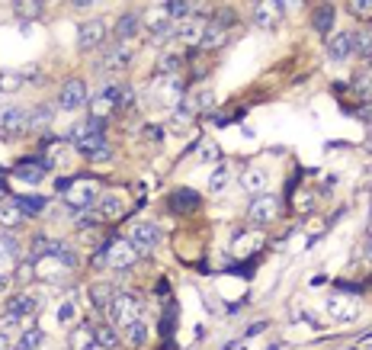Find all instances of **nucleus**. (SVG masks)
<instances>
[{
  "mask_svg": "<svg viewBox=\"0 0 372 350\" xmlns=\"http://www.w3.org/2000/svg\"><path fill=\"white\" fill-rule=\"evenodd\" d=\"M99 196H103V193H99V183L93 180V177H77V180L68 183V190H64V203H68L71 209H77V213L93 209Z\"/></svg>",
  "mask_w": 372,
  "mask_h": 350,
  "instance_id": "1",
  "label": "nucleus"
},
{
  "mask_svg": "<svg viewBox=\"0 0 372 350\" xmlns=\"http://www.w3.org/2000/svg\"><path fill=\"white\" fill-rule=\"evenodd\" d=\"M109 321H113L116 328H129L135 318H142V302H138L135 296H129V292H122V296L113 299V305H109Z\"/></svg>",
  "mask_w": 372,
  "mask_h": 350,
  "instance_id": "2",
  "label": "nucleus"
},
{
  "mask_svg": "<svg viewBox=\"0 0 372 350\" xmlns=\"http://www.w3.org/2000/svg\"><path fill=\"white\" fill-rule=\"evenodd\" d=\"M125 241H129L138 254L154 251L160 244V225H154V222H135L129 229V238H125Z\"/></svg>",
  "mask_w": 372,
  "mask_h": 350,
  "instance_id": "3",
  "label": "nucleus"
},
{
  "mask_svg": "<svg viewBox=\"0 0 372 350\" xmlns=\"http://www.w3.org/2000/svg\"><path fill=\"white\" fill-rule=\"evenodd\" d=\"M103 260H106L109 270H116V274H125L129 267H135L138 251L132 248L129 241H113V244H106V251H103Z\"/></svg>",
  "mask_w": 372,
  "mask_h": 350,
  "instance_id": "4",
  "label": "nucleus"
},
{
  "mask_svg": "<svg viewBox=\"0 0 372 350\" xmlns=\"http://www.w3.org/2000/svg\"><path fill=\"white\" fill-rule=\"evenodd\" d=\"M280 219V199L273 193H263V196H254L251 209H247V222L251 225H270V222Z\"/></svg>",
  "mask_w": 372,
  "mask_h": 350,
  "instance_id": "5",
  "label": "nucleus"
},
{
  "mask_svg": "<svg viewBox=\"0 0 372 350\" xmlns=\"http://www.w3.org/2000/svg\"><path fill=\"white\" fill-rule=\"evenodd\" d=\"M71 142H74L77 152L87 154V158H93V161L109 158V142H106V135H103V132H93V135H74Z\"/></svg>",
  "mask_w": 372,
  "mask_h": 350,
  "instance_id": "6",
  "label": "nucleus"
},
{
  "mask_svg": "<svg viewBox=\"0 0 372 350\" xmlns=\"http://www.w3.org/2000/svg\"><path fill=\"white\" fill-rule=\"evenodd\" d=\"M29 129V109L7 107L0 113V135H23Z\"/></svg>",
  "mask_w": 372,
  "mask_h": 350,
  "instance_id": "7",
  "label": "nucleus"
},
{
  "mask_svg": "<svg viewBox=\"0 0 372 350\" xmlns=\"http://www.w3.org/2000/svg\"><path fill=\"white\" fill-rule=\"evenodd\" d=\"M154 100L158 103H180L183 100V77L180 74H170V77H158L154 81Z\"/></svg>",
  "mask_w": 372,
  "mask_h": 350,
  "instance_id": "8",
  "label": "nucleus"
},
{
  "mask_svg": "<svg viewBox=\"0 0 372 350\" xmlns=\"http://www.w3.org/2000/svg\"><path fill=\"white\" fill-rule=\"evenodd\" d=\"M90 100V90H87L84 81H68L58 93V107L61 109H81Z\"/></svg>",
  "mask_w": 372,
  "mask_h": 350,
  "instance_id": "9",
  "label": "nucleus"
},
{
  "mask_svg": "<svg viewBox=\"0 0 372 350\" xmlns=\"http://www.w3.org/2000/svg\"><path fill=\"white\" fill-rule=\"evenodd\" d=\"M93 215L103 222H116L125 215V199L119 196V193H103V196L97 199V206H93Z\"/></svg>",
  "mask_w": 372,
  "mask_h": 350,
  "instance_id": "10",
  "label": "nucleus"
},
{
  "mask_svg": "<svg viewBox=\"0 0 372 350\" xmlns=\"http://www.w3.org/2000/svg\"><path fill=\"white\" fill-rule=\"evenodd\" d=\"M106 42V23L103 20H90V23L81 26V32H77V46L84 48V52H93V48H99Z\"/></svg>",
  "mask_w": 372,
  "mask_h": 350,
  "instance_id": "11",
  "label": "nucleus"
},
{
  "mask_svg": "<svg viewBox=\"0 0 372 350\" xmlns=\"http://www.w3.org/2000/svg\"><path fill=\"white\" fill-rule=\"evenodd\" d=\"M39 309H42V296H39V292H16L7 302V312L20 315V318H32Z\"/></svg>",
  "mask_w": 372,
  "mask_h": 350,
  "instance_id": "12",
  "label": "nucleus"
},
{
  "mask_svg": "<svg viewBox=\"0 0 372 350\" xmlns=\"http://www.w3.org/2000/svg\"><path fill=\"white\" fill-rule=\"evenodd\" d=\"M205 26H209V23H205L202 16H190V20H183V23H177L174 39H180L183 46H199V42H202Z\"/></svg>",
  "mask_w": 372,
  "mask_h": 350,
  "instance_id": "13",
  "label": "nucleus"
},
{
  "mask_svg": "<svg viewBox=\"0 0 372 350\" xmlns=\"http://www.w3.org/2000/svg\"><path fill=\"white\" fill-rule=\"evenodd\" d=\"M132 61H135V48L116 42V46L106 52V58H103V68H106V71H125Z\"/></svg>",
  "mask_w": 372,
  "mask_h": 350,
  "instance_id": "14",
  "label": "nucleus"
},
{
  "mask_svg": "<svg viewBox=\"0 0 372 350\" xmlns=\"http://www.w3.org/2000/svg\"><path fill=\"white\" fill-rule=\"evenodd\" d=\"M23 219H29V215L23 213L20 199H16V196H4V199H0V225H4V229H16Z\"/></svg>",
  "mask_w": 372,
  "mask_h": 350,
  "instance_id": "15",
  "label": "nucleus"
},
{
  "mask_svg": "<svg viewBox=\"0 0 372 350\" xmlns=\"http://www.w3.org/2000/svg\"><path fill=\"white\" fill-rule=\"evenodd\" d=\"M241 187L247 193H254V196H263L266 187H270V170L266 168H247L241 174Z\"/></svg>",
  "mask_w": 372,
  "mask_h": 350,
  "instance_id": "16",
  "label": "nucleus"
},
{
  "mask_svg": "<svg viewBox=\"0 0 372 350\" xmlns=\"http://www.w3.org/2000/svg\"><path fill=\"white\" fill-rule=\"evenodd\" d=\"M353 55V32H334L327 39V58L331 61H347Z\"/></svg>",
  "mask_w": 372,
  "mask_h": 350,
  "instance_id": "17",
  "label": "nucleus"
},
{
  "mask_svg": "<svg viewBox=\"0 0 372 350\" xmlns=\"http://www.w3.org/2000/svg\"><path fill=\"white\" fill-rule=\"evenodd\" d=\"M138 29H142V13H135V10L122 13V16H119V23H116V42L129 46V39H135Z\"/></svg>",
  "mask_w": 372,
  "mask_h": 350,
  "instance_id": "18",
  "label": "nucleus"
},
{
  "mask_svg": "<svg viewBox=\"0 0 372 350\" xmlns=\"http://www.w3.org/2000/svg\"><path fill=\"white\" fill-rule=\"evenodd\" d=\"M48 174V168L42 164V161H20L13 168V177L16 180H23V183H42Z\"/></svg>",
  "mask_w": 372,
  "mask_h": 350,
  "instance_id": "19",
  "label": "nucleus"
},
{
  "mask_svg": "<svg viewBox=\"0 0 372 350\" xmlns=\"http://www.w3.org/2000/svg\"><path fill=\"white\" fill-rule=\"evenodd\" d=\"M122 100H125L122 87H113V84L103 87V93H99L97 103H93V116H97V119H103V116H106V109H116Z\"/></svg>",
  "mask_w": 372,
  "mask_h": 350,
  "instance_id": "20",
  "label": "nucleus"
},
{
  "mask_svg": "<svg viewBox=\"0 0 372 350\" xmlns=\"http://www.w3.org/2000/svg\"><path fill=\"white\" fill-rule=\"evenodd\" d=\"M196 206H199V193L190 190V187H186V190H177L174 196H170V209H174V213H193Z\"/></svg>",
  "mask_w": 372,
  "mask_h": 350,
  "instance_id": "21",
  "label": "nucleus"
},
{
  "mask_svg": "<svg viewBox=\"0 0 372 350\" xmlns=\"http://www.w3.org/2000/svg\"><path fill=\"white\" fill-rule=\"evenodd\" d=\"M225 42H228V29H225L221 23H209V26H205V32H202V42H199V46H202V48H221Z\"/></svg>",
  "mask_w": 372,
  "mask_h": 350,
  "instance_id": "22",
  "label": "nucleus"
},
{
  "mask_svg": "<svg viewBox=\"0 0 372 350\" xmlns=\"http://www.w3.org/2000/svg\"><path fill=\"white\" fill-rule=\"evenodd\" d=\"M122 331H125V341L132 344V347H144V344H148V318H135L132 321L129 328H122Z\"/></svg>",
  "mask_w": 372,
  "mask_h": 350,
  "instance_id": "23",
  "label": "nucleus"
},
{
  "mask_svg": "<svg viewBox=\"0 0 372 350\" xmlns=\"http://www.w3.org/2000/svg\"><path fill=\"white\" fill-rule=\"evenodd\" d=\"M93 337H97V347H103V350H116L119 347V331H116V325H99V328H93Z\"/></svg>",
  "mask_w": 372,
  "mask_h": 350,
  "instance_id": "24",
  "label": "nucleus"
},
{
  "mask_svg": "<svg viewBox=\"0 0 372 350\" xmlns=\"http://www.w3.org/2000/svg\"><path fill=\"white\" fill-rule=\"evenodd\" d=\"M97 347V337H93L90 325H81L71 331V350H93Z\"/></svg>",
  "mask_w": 372,
  "mask_h": 350,
  "instance_id": "25",
  "label": "nucleus"
},
{
  "mask_svg": "<svg viewBox=\"0 0 372 350\" xmlns=\"http://www.w3.org/2000/svg\"><path fill=\"white\" fill-rule=\"evenodd\" d=\"M327 312L334 315V318H357V302H347V299H337V296H331L327 299Z\"/></svg>",
  "mask_w": 372,
  "mask_h": 350,
  "instance_id": "26",
  "label": "nucleus"
},
{
  "mask_svg": "<svg viewBox=\"0 0 372 350\" xmlns=\"http://www.w3.org/2000/svg\"><path fill=\"white\" fill-rule=\"evenodd\" d=\"M42 344H46V331H42V328H29V331L20 335V341H16L13 350H39Z\"/></svg>",
  "mask_w": 372,
  "mask_h": 350,
  "instance_id": "27",
  "label": "nucleus"
},
{
  "mask_svg": "<svg viewBox=\"0 0 372 350\" xmlns=\"http://www.w3.org/2000/svg\"><path fill=\"white\" fill-rule=\"evenodd\" d=\"M276 10H280V4H257V7H254V23H257L260 29H270V26L276 23Z\"/></svg>",
  "mask_w": 372,
  "mask_h": 350,
  "instance_id": "28",
  "label": "nucleus"
},
{
  "mask_svg": "<svg viewBox=\"0 0 372 350\" xmlns=\"http://www.w3.org/2000/svg\"><path fill=\"white\" fill-rule=\"evenodd\" d=\"M160 10L167 20H180V23L193 16V4H183V0H167V4H160Z\"/></svg>",
  "mask_w": 372,
  "mask_h": 350,
  "instance_id": "29",
  "label": "nucleus"
},
{
  "mask_svg": "<svg viewBox=\"0 0 372 350\" xmlns=\"http://www.w3.org/2000/svg\"><path fill=\"white\" fill-rule=\"evenodd\" d=\"M199 109H196V103H193L190 97H183L180 103L174 107V122L177 126H186V122H193V116H196Z\"/></svg>",
  "mask_w": 372,
  "mask_h": 350,
  "instance_id": "30",
  "label": "nucleus"
},
{
  "mask_svg": "<svg viewBox=\"0 0 372 350\" xmlns=\"http://www.w3.org/2000/svg\"><path fill=\"white\" fill-rule=\"evenodd\" d=\"M353 52L357 55H372V26H363V29L353 32Z\"/></svg>",
  "mask_w": 372,
  "mask_h": 350,
  "instance_id": "31",
  "label": "nucleus"
},
{
  "mask_svg": "<svg viewBox=\"0 0 372 350\" xmlns=\"http://www.w3.org/2000/svg\"><path fill=\"white\" fill-rule=\"evenodd\" d=\"M158 74L160 77H170V74H180V55L167 52L158 58Z\"/></svg>",
  "mask_w": 372,
  "mask_h": 350,
  "instance_id": "32",
  "label": "nucleus"
},
{
  "mask_svg": "<svg viewBox=\"0 0 372 350\" xmlns=\"http://www.w3.org/2000/svg\"><path fill=\"white\" fill-rule=\"evenodd\" d=\"M228 177H231L228 164H215L212 177H209V190H212V193H221V190H225V183H228Z\"/></svg>",
  "mask_w": 372,
  "mask_h": 350,
  "instance_id": "33",
  "label": "nucleus"
},
{
  "mask_svg": "<svg viewBox=\"0 0 372 350\" xmlns=\"http://www.w3.org/2000/svg\"><path fill=\"white\" fill-rule=\"evenodd\" d=\"M20 328H23V318H20V315H10V312L0 315V335H4V337L16 335Z\"/></svg>",
  "mask_w": 372,
  "mask_h": 350,
  "instance_id": "34",
  "label": "nucleus"
},
{
  "mask_svg": "<svg viewBox=\"0 0 372 350\" xmlns=\"http://www.w3.org/2000/svg\"><path fill=\"white\" fill-rule=\"evenodd\" d=\"M113 299H116V292L109 290L106 283H99V286H93V302H97L99 309H106V312H109V305H113Z\"/></svg>",
  "mask_w": 372,
  "mask_h": 350,
  "instance_id": "35",
  "label": "nucleus"
},
{
  "mask_svg": "<svg viewBox=\"0 0 372 350\" xmlns=\"http://www.w3.org/2000/svg\"><path fill=\"white\" fill-rule=\"evenodd\" d=\"M334 23V7H318L315 10V29L318 32H327Z\"/></svg>",
  "mask_w": 372,
  "mask_h": 350,
  "instance_id": "36",
  "label": "nucleus"
},
{
  "mask_svg": "<svg viewBox=\"0 0 372 350\" xmlns=\"http://www.w3.org/2000/svg\"><path fill=\"white\" fill-rule=\"evenodd\" d=\"M353 93H357V100H372V74H359L353 81Z\"/></svg>",
  "mask_w": 372,
  "mask_h": 350,
  "instance_id": "37",
  "label": "nucleus"
},
{
  "mask_svg": "<svg viewBox=\"0 0 372 350\" xmlns=\"http://www.w3.org/2000/svg\"><path fill=\"white\" fill-rule=\"evenodd\" d=\"M20 206H23V213L29 215V213H39V209L46 206V199H42V196H23V199H20Z\"/></svg>",
  "mask_w": 372,
  "mask_h": 350,
  "instance_id": "38",
  "label": "nucleus"
},
{
  "mask_svg": "<svg viewBox=\"0 0 372 350\" xmlns=\"http://www.w3.org/2000/svg\"><path fill=\"white\" fill-rule=\"evenodd\" d=\"M48 119H52V116H48V107H39L36 113H29V126H32V129H39V126H48Z\"/></svg>",
  "mask_w": 372,
  "mask_h": 350,
  "instance_id": "39",
  "label": "nucleus"
},
{
  "mask_svg": "<svg viewBox=\"0 0 372 350\" xmlns=\"http://www.w3.org/2000/svg\"><path fill=\"white\" fill-rule=\"evenodd\" d=\"M23 77L20 74H0V90H20Z\"/></svg>",
  "mask_w": 372,
  "mask_h": 350,
  "instance_id": "40",
  "label": "nucleus"
},
{
  "mask_svg": "<svg viewBox=\"0 0 372 350\" xmlns=\"http://www.w3.org/2000/svg\"><path fill=\"white\" fill-rule=\"evenodd\" d=\"M0 248H4L10 257H13V254H20V241H16L13 235H0Z\"/></svg>",
  "mask_w": 372,
  "mask_h": 350,
  "instance_id": "41",
  "label": "nucleus"
},
{
  "mask_svg": "<svg viewBox=\"0 0 372 350\" xmlns=\"http://www.w3.org/2000/svg\"><path fill=\"white\" fill-rule=\"evenodd\" d=\"M16 10H23V16H39L42 13V4H16Z\"/></svg>",
  "mask_w": 372,
  "mask_h": 350,
  "instance_id": "42",
  "label": "nucleus"
},
{
  "mask_svg": "<svg viewBox=\"0 0 372 350\" xmlns=\"http://www.w3.org/2000/svg\"><path fill=\"white\" fill-rule=\"evenodd\" d=\"M71 318H74V302H64L58 309V321H71Z\"/></svg>",
  "mask_w": 372,
  "mask_h": 350,
  "instance_id": "43",
  "label": "nucleus"
},
{
  "mask_svg": "<svg viewBox=\"0 0 372 350\" xmlns=\"http://www.w3.org/2000/svg\"><path fill=\"white\" fill-rule=\"evenodd\" d=\"M350 10H353L357 16H363V13H369V10H372V4H369V0H366V4H363V0H353V4H350Z\"/></svg>",
  "mask_w": 372,
  "mask_h": 350,
  "instance_id": "44",
  "label": "nucleus"
},
{
  "mask_svg": "<svg viewBox=\"0 0 372 350\" xmlns=\"http://www.w3.org/2000/svg\"><path fill=\"white\" fill-rule=\"evenodd\" d=\"M212 103H215V97H212V93H209V90H202V93H199V103H196V109H199V107L205 109V107H212Z\"/></svg>",
  "mask_w": 372,
  "mask_h": 350,
  "instance_id": "45",
  "label": "nucleus"
},
{
  "mask_svg": "<svg viewBox=\"0 0 372 350\" xmlns=\"http://www.w3.org/2000/svg\"><path fill=\"white\" fill-rule=\"evenodd\" d=\"M212 158H219V148H215V145H205L202 148V161H212Z\"/></svg>",
  "mask_w": 372,
  "mask_h": 350,
  "instance_id": "46",
  "label": "nucleus"
},
{
  "mask_svg": "<svg viewBox=\"0 0 372 350\" xmlns=\"http://www.w3.org/2000/svg\"><path fill=\"white\" fill-rule=\"evenodd\" d=\"M7 257H10V254L4 251V248H0V274H4V270H7Z\"/></svg>",
  "mask_w": 372,
  "mask_h": 350,
  "instance_id": "47",
  "label": "nucleus"
},
{
  "mask_svg": "<svg viewBox=\"0 0 372 350\" xmlns=\"http://www.w3.org/2000/svg\"><path fill=\"white\" fill-rule=\"evenodd\" d=\"M7 286H10V276H7V274H0V292L7 290Z\"/></svg>",
  "mask_w": 372,
  "mask_h": 350,
  "instance_id": "48",
  "label": "nucleus"
},
{
  "mask_svg": "<svg viewBox=\"0 0 372 350\" xmlns=\"http://www.w3.org/2000/svg\"><path fill=\"white\" fill-rule=\"evenodd\" d=\"M0 350H10V337L0 335Z\"/></svg>",
  "mask_w": 372,
  "mask_h": 350,
  "instance_id": "49",
  "label": "nucleus"
},
{
  "mask_svg": "<svg viewBox=\"0 0 372 350\" xmlns=\"http://www.w3.org/2000/svg\"><path fill=\"white\" fill-rule=\"evenodd\" d=\"M366 122H372V107H369V109H366Z\"/></svg>",
  "mask_w": 372,
  "mask_h": 350,
  "instance_id": "50",
  "label": "nucleus"
},
{
  "mask_svg": "<svg viewBox=\"0 0 372 350\" xmlns=\"http://www.w3.org/2000/svg\"><path fill=\"white\" fill-rule=\"evenodd\" d=\"M369 241H372V225H369Z\"/></svg>",
  "mask_w": 372,
  "mask_h": 350,
  "instance_id": "51",
  "label": "nucleus"
},
{
  "mask_svg": "<svg viewBox=\"0 0 372 350\" xmlns=\"http://www.w3.org/2000/svg\"><path fill=\"white\" fill-rule=\"evenodd\" d=\"M0 199H4V196H0Z\"/></svg>",
  "mask_w": 372,
  "mask_h": 350,
  "instance_id": "52",
  "label": "nucleus"
}]
</instances>
